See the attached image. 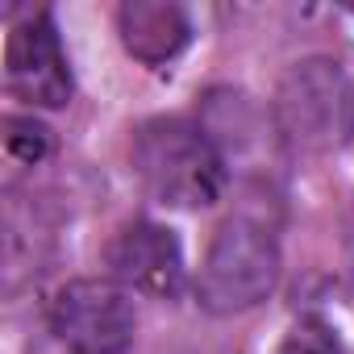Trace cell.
I'll list each match as a JSON object with an SVG mask.
<instances>
[{
    "mask_svg": "<svg viewBox=\"0 0 354 354\" xmlns=\"http://www.w3.org/2000/svg\"><path fill=\"white\" fill-rule=\"evenodd\" d=\"M133 171L150 196L171 209H205L221 201L230 180L217 142L201 125L180 117L146 121L133 133Z\"/></svg>",
    "mask_w": 354,
    "mask_h": 354,
    "instance_id": "6da1fadb",
    "label": "cell"
},
{
    "mask_svg": "<svg viewBox=\"0 0 354 354\" xmlns=\"http://www.w3.org/2000/svg\"><path fill=\"white\" fill-rule=\"evenodd\" d=\"M279 283V242L250 217H230L196 275V300L213 317H234L263 304Z\"/></svg>",
    "mask_w": 354,
    "mask_h": 354,
    "instance_id": "7a4b0ae2",
    "label": "cell"
},
{
    "mask_svg": "<svg viewBox=\"0 0 354 354\" xmlns=\"http://www.w3.org/2000/svg\"><path fill=\"white\" fill-rule=\"evenodd\" d=\"M275 129L304 154H321L354 133V96L333 59H304L279 80Z\"/></svg>",
    "mask_w": 354,
    "mask_h": 354,
    "instance_id": "3957f363",
    "label": "cell"
},
{
    "mask_svg": "<svg viewBox=\"0 0 354 354\" xmlns=\"http://www.w3.org/2000/svg\"><path fill=\"white\" fill-rule=\"evenodd\" d=\"M133 329L129 292L109 279H75L50 304V333L67 354H129Z\"/></svg>",
    "mask_w": 354,
    "mask_h": 354,
    "instance_id": "277c9868",
    "label": "cell"
},
{
    "mask_svg": "<svg viewBox=\"0 0 354 354\" xmlns=\"http://www.w3.org/2000/svg\"><path fill=\"white\" fill-rule=\"evenodd\" d=\"M5 80L9 92L34 109H63L71 100V67L59 30L46 13H34L13 26L5 46Z\"/></svg>",
    "mask_w": 354,
    "mask_h": 354,
    "instance_id": "5b68a950",
    "label": "cell"
},
{
    "mask_svg": "<svg viewBox=\"0 0 354 354\" xmlns=\"http://www.w3.org/2000/svg\"><path fill=\"white\" fill-rule=\"evenodd\" d=\"M109 267L121 288L142 296H175L184 288V250L167 225L158 221H133L117 234L109 250Z\"/></svg>",
    "mask_w": 354,
    "mask_h": 354,
    "instance_id": "8992f818",
    "label": "cell"
},
{
    "mask_svg": "<svg viewBox=\"0 0 354 354\" xmlns=\"http://www.w3.org/2000/svg\"><path fill=\"white\" fill-rule=\"evenodd\" d=\"M121 21V42L138 63H167L175 59L188 38H192V21L180 5H167V0H129L117 13Z\"/></svg>",
    "mask_w": 354,
    "mask_h": 354,
    "instance_id": "52a82bcc",
    "label": "cell"
},
{
    "mask_svg": "<svg viewBox=\"0 0 354 354\" xmlns=\"http://www.w3.org/2000/svg\"><path fill=\"white\" fill-rule=\"evenodd\" d=\"M5 154L13 167H38L50 154V129L34 117H9L5 121Z\"/></svg>",
    "mask_w": 354,
    "mask_h": 354,
    "instance_id": "ba28073f",
    "label": "cell"
},
{
    "mask_svg": "<svg viewBox=\"0 0 354 354\" xmlns=\"http://www.w3.org/2000/svg\"><path fill=\"white\" fill-rule=\"evenodd\" d=\"M275 354H342V346H337V337H333V329L325 321H313L308 317V321H296L279 337Z\"/></svg>",
    "mask_w": 354,
    "mask_h": 354,
    "instance_id": "9c48e42d",
    "label": "cell"
},
{
    "mask_svg": "<svg viewBox=\"0 0 354 354\" xmlns=\"http://www.w3.org/2000/svg\"><path fill=\"white\" fill-rule=\"evenodd\" d=\"M346 275H350V288H354V225L346 234Z\"/></svg>",
    "mask_w": 354,
    "mask_h": 354,
    "instance_id": "30bf717a",
    "label": "cell"
}]
</instances>
